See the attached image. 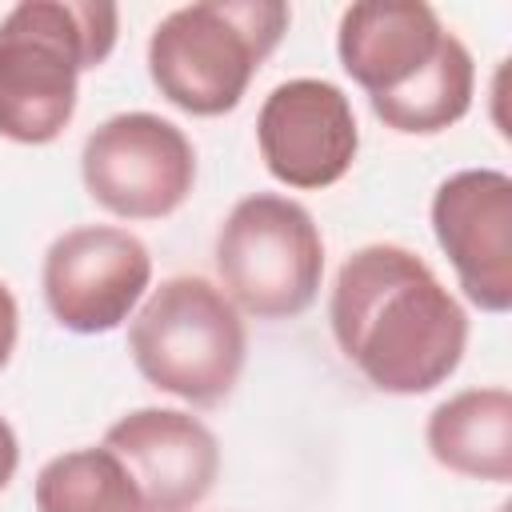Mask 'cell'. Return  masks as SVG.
I'll list each match as a JSON object with an SVG mask.
<instances>
[{
  "mask_svg": "<svg viewBox=\"0 0 512 512\" xmlns=\"http://www.w3.org/2000/svg\"><path fill=\"white\" fill-rule=\"evenodd\" d=\"M328 328L344 360L388 396L432 392L468 348L460 300L404 244H364L340 264Z\"/></svg>",
  "mask_w": 512,
  "mask_h": 512,
  "instance_id": "6da1fadb",
  "label": "cell"
},
{
  "mask_svg": "<svg viewBox=\"0 0 512 512\" xmlns=\"http://www.w3.org/2000/svg\"><path fill=\"white\" fill-rule=\"evenodd\" d=\"M120 36L108 0H20L0 20V136L52 144L76 116L80 76L100 68Z\"/></svg>",
  "mask_w": 512,
  "mask_h": 512,
  "instance_id": "7a4b0ae2",
  "label": "cell"
},
{
  "mask_svg": "<svg viewBox=\"0 0 512 512\" xmlns=\"http://www.w3.org/2000/svg\"><path fill=\"white\" fill-rule=\"evenodd\" d=\"M292 20L280 0H196L172 8L148 36L156 92L188 116L232 112Z\"/></svg>",
  "mask_w": 512,
  "mask_h": 512,
  "instance_id": "3957f363",
  "label": "cell"
},
{
  "mask_svg": "<svg viewBox=\"0 0 512 512\" xmlns=\"http://www.w3.org/2000/svg\"><path fill=\"white\" fill-rule=\"evenodd\" d=\"M128 352L152 388L192 408H216L240 384L248 328L212 280L168 276L136 308Z\"/></svg>",
  "mask_w": 512,
  "mask_h": 512,
  "instance_id": "277c9868",
  "label": "cell"
},
{
  "mask_svg": "<svg viewBox=\"0 0 512 512\" xmlns=\"http://www.w3.org/2000/svg\"><path fill=\"white\" fill-rule=\"evenodd\" d=\"M220 292L256 320H288L312 308L324 280V236L312 212L280 192L232 204L216 232Z\"/></svg>",
  "mask_w": 512,
  "mask_h": 512,
  "instance_id": "5b68a950",
  "label": "cell"
},
{
  "mask_svg": "<svg viewBox=\"0 0 512 512\" xmlns=\"http://www.w3.org/2000/svg\"><path fill=\"white\" fill-rule=\"evenodd\" d=\"M80 180L92 204L120 220H164L196 184V148L156 112H116L88 132Z\"/></svg>",
  "mask_w": 512,
  "mask_h": 512,
  "instance_id": "8992f818",
  "label": "cell"
},
{
  "mask_svg": "<svg viewBox=\"0 0 512 512\" xmlns=\"http://www.w3.org/2000/svg\"><path fill=\"white\" fill-rule=\"evenodd\" d=\"M152 284L144 240L116 224H80L60 232L40 268L52 320L76 336L120 328Z\"/></svg>",
  "mask_w": 512,
  "mask_h": 512,
  "instance_id": "52a82bcc",
  "label": "cell"
},
{
  "mask_svg": "<svg viewBox=\"0 0 512 512\" xmlns=\"http://www.w3.org/2000/svg\"><path fill=\"white\" fill-rule=\"evenodd\" d=\"M256 148L264 168L300 192L332 188L360 152L352 100L340 84L296 76L276 84L256 112Z\"/></svg>",
  "mask_w": 512,
  "mask_h": 512,
  "instance_id": "ba28073f",
  "label": "cell"
},
{
  "mask_svg": "<svg viewBox=\"0 0 512 512\" xmlns=\"http://www.w3.org/2000/svg\"><path fill=\"white\" fill-rule=\"evenodd\" d=\"M432 236L480 312L512 308V176L460 168L432 192Z\"/></svg>",
  "mask_w": 512,
  "mask_h": 512,
  "instance_id": "9c48e42d",
  "label": "cell"
},
{
  "mask_svg": "<svg viewBox=\"0 0 512 512\" xmlns=\"http://www.w3.org/2000/svg\"><path fill=\"white\" fill-rule=\"evenodd\" d=\"M100 444L120 456L148 512H192L220 472L216 436L204 420L180 408L124 412Z\"/></svg>",
  "mask_w": 512,
  "mask_h": 512,
  "instance_id": "30bf717a",
  "label": "cell"
},
{
  "mask_svg": "<svg viewBox=\"0 0 512 512\" xmlns=\"http://www.w3.org/2000/svg\"><path fill=\"white\" fill-rule=\"evenodd\" d=\"M448 36L452 28L424 0H360L340 12L336 56L368 100H380L408 88L440 56Z\"/></svg>",
  "mask_w": 512,
  "mask_h": 512,
  "instance_id": "8fae6325",
  "label": "cell"
},
{
  "mask_svg": "<svg viewBox=\"0 0 512 512\" xmlns=\"http://www.w3.org/2000/svg\"><path fill=\"white\" fill-rule=\"evenodd\" d=\"M432 460L456 476L508 484L512 480V392L464 388L432 408L424 424Z\"/></svg>",
  "mask_w": 512,
  "mask_h": 512,
  "instance_id": "7c38bea8",
  "label": "cell"
},
{
  "mask_svg": "<svg viewBox=\"0 0 512 512\" xmlns=\"http://www.w3.org/2000/svg\"><path fill=\"white\" fill-rule=\"evenodd\" d=\"M476 96V60L468 44L452 32L440 56L400 92L368 100L376 120L400 136H436L460 124Z\"/></svg>",
  "mask_w": 512,
  "mask_h": 512,
  "instance_id": "4fadbf2b",
  "label": "cell"
},
{
  "mask_svg": "<svg viewBox=\"0 0 512 512\" xmlns=\"http://www.w3.org/2000/svg\"><path fill=\"white\" fill-rule=\"evenodd\" d=\"M36 512H148L136 480L104 444L52 456L36 472Z\"/></svg>",
  "mask_w": 512,
  "mask_h": 512,
  "instance_id": "5bb4252c",
  "label": "cell"
},
{
  "mask_svg": "<svg viewBox=\"0 0 512 512\" xmlns=\"http://www.w3.org/2000/svg\"><path fill=\"white\" fill-rule=\"evenodd\" d=\"M16 336H20V308H16L8 280H0V372L8 368V360L16 352Z\"/></svg>",
  "mask_w": 512,
  "mask_h": 512,
  "instance_id": "9a60e30c",
  "label": "cell"
},
{
  "mask_svg": "<svg viewBox=\"0 0 512 512\" xmlns=\"http://www.w3.org/2000/svg\"><path fill=\"white\" fill-rule=\"evenodd\" d=\"M16 468H20V440H16L12 424L0 416V492L12 484Z\"/></svg>",
  "mask_w": 512,
  "mask_h": 512,
  "instance_id": "2e32d148",
  "label": "cell"
}]
</instances>
